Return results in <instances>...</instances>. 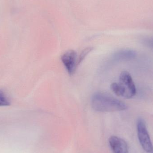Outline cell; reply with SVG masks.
<instances>
[{"instance_id":"obj_1","label":"cell","mask_w":153,"mask_h":153,"mask_svg":"<svg viewBox=\"0 0 153 153\" xmlns=\"http://www.w3.org/2000/svg\"><path fill=\"white\" fill-rule=\"evenodd\" d=\"M92 108L99 112L122 111L127 108L126 103L104 92H97L92 96Z\"/></svg>"},{"instance_id":"obj_2","label":"cell","mask_w":153,"mask_h":153,"mask_svg":"<svg viewBox=\"0 0 153 153\" xmlns=\"http://www.w3.org/2000/svg\"><path fill=\"white\" fill-rule=\"evenodd\" d=\"M110 87L117 96L126 99H131L136 94L134 83L130 74L127 71L122 72L119 76V82L112 83Z\"/></svg>"},{"instance_id":"obj_3","label":"cell","mask_w":153,"mask_h":153,"mask_svg":"<svg viewBox=\"0 0 153 153\" xmlns=\"http://www.w3.org/2000/svg\"><path fill=\"white\" fill-rule=\"evenodd\" d=\"M137 128L138 139L141 146L145 151L151 153L153 150L152 143L147 130L146 123L143 119H138Z\"/></svg>"},{"instance_id":"obj_4","label":"cell","mask_w":153,"mask_h":153,"mask_svg":"<svg viewBox=\"0 0 153 153\" xmlns=\"http://www.w3.org/2000/svg\"><path fill=\"white\" fill-rule=\"evenodd\" d=\"M77 53L74 50L65 52L61 57V60L65 69L70 75H72L76 71L77 65Z\"/></svg>"},{"instance_id":"obj_5","label":"cell","mask_w":153,"mask_h":153,"mask_svg":"<svg viewBox=\"0 0 153 153\" xmlns=\"http://www.w3.org/2000/svg\"><path fill=\"white\" fill-rule=\"evenodd\" d=\"M109 143L113 153H128V147L125 140L117 136H111Z\"/></svg>"},{"instance_id":"obj_6","label":"cell","mask_w":153,"mask_h":153,"mask_svg":"<svg viewBox=\"0 0 153 153\" xmlns=\"http://www.w3.org/2000/svg\"><path fill=\"white\" fill-rule=\"evenodd\" d=\"M137 53L135 51L130 49L120 50L115 53L113 60L116 62L129 61L135 58Z\"/></svg>"},{"instance_id":"obj_7","label":"cell","mask_w":153,"mask_h":153,"mask_svg":"<svg viewBox=\"0 0 153 153\" xmlns=\"http://www.w3.org/2000/svg\"><path fill=\"white\" fill-rule=\"evenodd\" d=\"M10 99L8 98L5 92L0 89V107L10 106Z\"/></svg>"},{"instance_id":"obj_8","label":"cell","mask_w":153,"mask_h":153,"mask_svg":"<svg viewBox=\"0 0 153 153\" xmlns=\"http://www.w3.org/2000/svg\"><path fill=\"white\" fill-rule=\"evenodd\" d=\"M94 48L91 47L86 48L82 50L80 53L79 57L77 58V65H79L84 60L85 58L86 57L87 55L89 54V53H91Z\"/></svg>"},{"instance_id":"obj_9","label":"cell","mask_w":153,"mask_h":153,"mask_svg":"<svg viewBox=\"0 0 153 153\" xmlns=\"http://www.w3.org/2000/svg\"><path fill=\"white\" fill-rule=\"evenodd\" d=\"M144 43L148 47L153 49V38L146 39L144 40Z\"/></svg>"},{"instance_id":"obj_10","label":"cell","mask_w":153,"mask_h":153,"mask_svg":"<svg viewBox=\"0 0 153 153\" xmlns=\"http://www.w3.org/2000/svg\"><path fill=\"white\" fill-rule=\"evenodd\" d=\"M151 153H153V151H152V152H151Z\"/></svg>"}]
</instances>
